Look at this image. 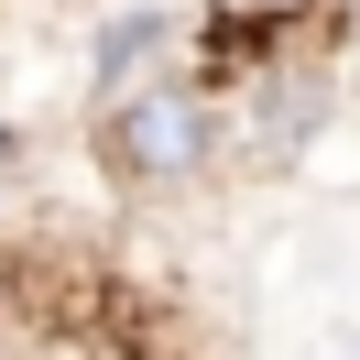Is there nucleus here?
<instances>
[{"instance_id":"nucleus-2","label":"nucleus","mask_w":360,"mask_h":360,"mask_svg":"<svg viewBox=\"0 0 360 360\" xmlns=\"http://www.w3.org/2000/svg\"><path fill=\"white\" fill-rule=\"evenodd\" d=\"M175 77H186V11L142 0V11H120V22L98 33V55H88V110H120V98L175 88Z\"/></svg>"},{"instance_id":"nucleus-1","label":"nucleus","mask_w":360,"mask_h":360,"mask_svg":"<svg viewBox=\"0 0 360 360\" xmlns=\"http://www.w3.org/2000/svg\"><path fill=\"white\" fill-rule=\"evenodd\" d=\"M88 153H98V175H110L120 197H186V186L219 175L229 110L197 77H175V88H142V98H120V110H88Z\"/></svg>"},{"instance_id":"nucleus-3","label":"nucleus","mask_w":360,"mask_h":360,"mask_svg":"<svg viewBox=\"0 0 360 360\" xmlns=\"http://www.w3.org/2000/svg\"><path fill=\"white\" fill-rule=\"evenodd\" d=\"M349 33H360V0H338V44H349Z\"/></svg>"}]
</instances>
